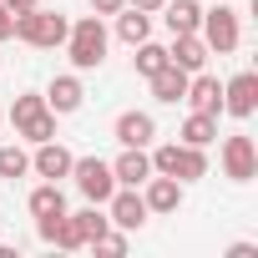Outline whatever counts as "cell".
I'll use <instances>...</instances> for the list:
<instances>
[{
  "label": "cell",
  "instance_id": "44dd1931",
  "mask_svg": "<svg viewBox=\"0 0 258 258\" xmlns=\"http://www.w3.org/2000/svg\"><path fill=\"white\" fill-rule=\"evenodd\" d=\"M218 137V116H208V111H187V121H182V142L187 147H208Z\"/></svg>",
  "mask_w": 258,
  "mask_h": 258
},
{
  "label": "cell",
  "instance_id": "5bb4252c",
  "mask_svg": "<svg viewBox=\"0 0 258 258\" xmlns=\"http://www.w3.org/2000/svg\"><path fill=\"white\" fill-rule=\"evenodd\" d=\"M208 56H213V51L203 46V36H198V31L172 36V46H167V61H172V66H182L187 76H192V71H203V66H208Z\"/></svg>",
  "mask_w": 258,
  "mask_h": 258
},
{
  "label": "cell",
  "instance_id": "e0dca14e",
  "mask_svg": "<svg viewBox=\"0 0 258 258\" xmlns=\"http://www.w3.org/2000/svg\"><path fill=\"white\" fill-rule=\"evenodd\" d=\"M162 21H167L172 36H187V31L203 26V6L198 0H162Z\"/></svg>",
  "mask_w": 258,
  "mask_h": 258
},
{
  "label": "cell",
  "instance_id": "7c38bea8",
  "mask_svg": "<svg viewBox=\"0 0 258 258\" xmlns=\"http://www.w3.org/2000/svg\"><path fill=\"white\" fill-rule=\"evenodd\" d=\"M142 203H147V213H177V208H182V182L152 172V177L142 182Z\"/></svg>",
  "mask_w": 258,
  "mask_h": 258
},
{
  "label": "cell",
  "instance_id": "8fae6325",
  "mask_svg": "<svg viewBox=\"0 0 258 258\" xmlns=\"http://www.w3.org/2000/svg\"><path fill=\"white\" fill-rule=\"evenodd\" d=\"M182 101H187L192 111H208V116H218V111H223V86H218V76H208V71H192V76H187V91H182Z\"/></svg>",
  "mask_w": 258,
  "mask_h": 258
},
{
  "label": "cell",
  "instance_id": "4316f807",
  "mask_svg": "<svg viewBox=\"0 0 258 258\" xmlns=\"http://www.w3.org/2000/svg\"><path fill=\"white\" fill-rule=\"evenodd\" d=\"M126 0H91V16H116Z\"/></svg>",
  "mask_w": 258,
  "mask_h": 258
},
{
  "label": "cell",
  "instance_id": "603a6c76",
  "mask_svg": "<svg viewBox=\"0 0 258 258\" xmlns=\"http://www.w3.org/2000/svg\"><path fill=\"white\" fill-rule=\"evenodd\" d=\"M71 218H76V228H81L86 248H91V243H96V238L111 228V218H106V213H96V203H91V208H81V213H71Z\"/></svg>",
  "mask_w": 258,
  "mask_h": 258
},
{
  "label": "cell",
  "instance_id": "5b68a950",
  "mask_svg": "<svg viewBox=\"0 0 258 258\" xmlns=\"http://www.w3.org/2000/svg\"><path fill=\"white\" fill-rule=\"evenodd\" d=\"M198 36H203V46L213 51V56H233L238 51V11L233 6H213V11H203V26H198Z\"/></svg>",
  "mask_w": 258,
  "mask_h": 258
},
{
  "label": "cell",
  "instance_id": "9c48e42d",
  "mask_svg": "<svg viewBox=\"0 0 258 258\" xmlns=\"http://www.w3.org/2000/svg\"><path fill=\"white\" fill-rule=\"evenodd\" d=\"M223 111L238 116V121H248V116L258 111V71H238V76L223 86Z\"/></svg>",
  "mask_w": 258,
  "mask_h": 258
},
{
  "label": "cell",
  "instance_id": "484cf974",
  "mask_svg": "<svg viewBox=\"0 0 258 258\" xmlns=\"http://www.w3.org/2000/svg\"><path fill=\"white\" fill-rule=\"evenodd\" d=\"M16 36V16L6 11V0H0V41H11Z\"/></svg>",
  "mask_w": 258,
  "mask_h": 258
},
{
  "label": "cell",
  "instance_id": "d4e9b609",
  "mask_svg": "<svg viewBox=\"0 0 258 258\" xmlns=\"http://www.w3.org/2000/svg\"><path fill=\"white\" fill-rule=\"evenodd\" d=\"M91 248H96V253H126V233H121V228H116V233L106 228V233H101Z\"/></svg>",
  "mask_w": 258,
  "mask_h": 258
},
{
  "label": "cell",
  "instance_id": "9a60e30c",
  "mask_svg": "<svg viewBox=\"0 0 258 258\" xmlns=\"http://www.w3.org/2000/svg\"><path fill=\"white\" fill-rule=\"evenodd\" d=\"M81 101H86V86H81V76H56V81L46 86V106H51L56 116H71V111H81Z\"/></svg>",
  "mask_w": 258,
  "mask_h": 258
},
{
  "label": "cell",
  "instance_id": "30bf717a",
  "mask_svg": "<svg viewBox=\"0 0 258 258\" xmlns=\"http://www.w3.org/2000/svg\"><path fill=\"white\" fill-rule=\"evenodd\" d=\"M71 152L51 137V142H36V157H31V172L36 177H46V182H61V177H71Z\"/></svg>",
  "mask_w": 258,
  "mask_h": 258
},
{
  "label": "cell",
  "instance_id": "cb8c5ba5",
  "mask_svg": "<svg viewBox=\"0 0 258 258\" xmlns=\"http://www.w3.org/2000/svg\"><path fill=\"white\" fill-rule=\"evenodd\" d=\"M26 172H31V157H26L21 147H0V177L16 182V177H26Z\"/></svg>",
  "mask_w": 258,
  "mask_h": 258
},
{
  "label": "cell",
  "instance_id": "ba28073f",
  "mask_svg": "<svg viewBox=\"0 0 258 258\" xmlns=\"http://www.w3.org/2000/svg\"><path fill=\"white\" fill-rule=\"evenodd\" d=\"M223 172H228L233 182H253V177H258V147H253V137L233 132V137L223 142Z\"/></svg>",
  "mask_w": 258,
  "mask_h": 258
},
{
  "label": "cell",
  "instance_id": "ffe728a7",
  "mask_svg": "<svg viewBox=\"0 0 258 258\" xmlns=\"http://www.w3.org/2000/svg\"><path fill=\"white\" fill-rule=\"evenodd\" d=\"M116 36H121L126 46L147 41V36H152V16H147V11H116Z\"/></svg>",
  "mask_w": 258,
  "mask_h": 258
},
{
  "label": "cell",
  "instance_id": "3957f363",
  "mask_svg": "<svg viewBox=\"0 0 258 258\" xmlns=\"http://www.w3.org/2000/svg\"><path fill=\"white\" fill-rule=\"evenodd\" d=\"M66 51H71V66L76 71H96L106 61V26H101V16H81L66 31Z\"/></svg>",
  "mask_w": 258,
  "mask_h": 258
},
{
  "label": "cell",
  "instance_id": "6da1fadb",
  "mask_svg": "<svg viewBox=\"0 0 258 258\" xmlns=\"http://www.w3.org/2000/svg\"><path fill=\"white\" fill-rule=\"evenodd\" d=\"M11 126H16V137H26V142H51L56 137V111L46 106V96L21 91L11 101Z\"/></svg>",
  "mask_w": 258,
  "mask_h": 258
},
{
  "label": "cell",
  "instance_id": "277c9868",
  "mask_svg": "<svg viewBox=\"0 0 258 258\" xmlns=\"http://www.w3.org/2000/svg\"><path fill=\"white\" fill-rule=\"evenodd\" d=\"M147 157H152V172H162V177H177V182H198V177H208V157H203V147L167 142V147H157V152H147Z\"/></svg>",
  "mask_w": 258,
  "mask_h": 258
},
{
  "label": "cell",
  "instance_id": "7a4b0ae2",
  "mask_svg": "<svg viewBox=\"0 0 258 258\" xmlns=\"http://www.w3.org/2000/svg\"><path fill=\"white\" fill-rule=\"evenodd\" d=\"M66 31H71V21H66L61 11H46V6L16 16V36H21L26 46H36V51H56V46H66Z\"/></svg>",
  "mask_w": 258,
  "mask_h": 258
},
{
  "label": "cell",
  "instance_id": "4fadbf2b",
  "mask_svg": "<svg viewBox=\"0 0 258 258\" xmlns=\"http://www.w3.org/2000/svg\"><path fill=\"white\" fill-rule=\"evenodd\" d=\"M111 177H116V187H142V182L152 177V157H147V147H126V152L111 162Z\"/></svg>",
  "mask_w": 258,
  "mask_h": 258
},
{
  "label": "cell",
  "instance_id": "f1b7e54d",
  "mask_svg": "<svg viewBox=\"0 0 258 258\" xmlns=\"http://www.w3.org/2000/svg\"><path fill=\"white\" fill-rule=\"evenodd\" d=\"M126 6H132V11H147V16H157V11H162V0H126Z\"/></svg>",
  "mask_w": 258,
  "mask_h": 258
},
{
  "label": "cell",
  "instance_id": "2e32d148",
  "mask_svg": "<svg viewBox=\"0 0 258 258\" xmlns=\"http://www.w3.org/2000/svg\"><path fill=\"white\" fill-rule=\"evenodd\" d=\"M152 137H157L152 111H121V116H116V142H121V147H147Z\"/></svg>",
  "mask_w": 258,
  "mask_h": 258
},
{
  "label": "cell",
  "instance_id": "ac0fdd59",
  "mask_svg": "<svg viewBox=\"0 0 258 258\" xmlns=\"http://www.w3.org/2000/svg\"><path fill=\"white\" fill-rule=\"evenodd\" d=\"M147 81H152V96H157V101H182V91H187V71L172 66V61H167L162 71H152Z\"/></svg>",
  "mask_w": 258,
  "mask_h": 258
},
{
  "label": "cell",
  "instance_id": "d6986e66",
  "mask_svg": "<svg viewBox=\"0 0 258 258\" xmlns=\"http://www.w3.org/2000/svg\"><path fill=\"white\" fill-rule=\"evenodd\" d=\"M56 213H66V192H61V182H41V187H31V218H56Z\"/></svg>",
  "mask_w": 258,
  "mask_h": 258
},
{
  "label": "cell",
  "instance_id": "52a82bcc",
  "mask_svg": "<svg viewBox=\"0 0 258 258\" xmlns=\"http://www.w3.org/2000/svg\"><path fill=\"white\" fill-rule=\"evenodd\" d=\"M101 208H106L111 228H121V233H137V228L147 223V203H142V192H137V187H116Z\"/></svg>",
  "mask_w": 258,
  "mask_h": 258
},
{
  "label": "cell",
  "instance_id": "8992f818",
  "mask_svg": "<svg viewBox=\"0 0 258 258\" xmlns=\"http://www.w3.org/2000/svg\"><path fill=\"white\" fill-rule=\"evenodd\" d=\"M71 177H76V187H81V198L86 203H106L111 192H116V177H111V162H101V157H76L71 162Z\"/></svg>",
  "mask_w": 258,
  "mask_h": 258
},
{
  "label": "cell",
  "instance_id": "7402d4cb",
  "mask_svg": "<svg viewBox=\"0 0 258 258\" xmlns=\"http://www.w3.org/2000/svg\"><path fill=\"white\" fill-rule=\"evenodd\" d=\"M132 66H137V76H152V71H162V66H167V46L137 41V56H132Z\"/></svg>",
  "mask_w": 258,
  "mask_h": 258
},
{
  "label": "cell",
  "instance_id": "83f0119b",
  "mask_svg": "<svg viewBox=\"0 0 258 258\" xmlns=\"http://www.w3.org/2000/svg\"><path fill=\"white\" fill-rule=\"evenodd\" d=\"M36 6H41V0H6V11H11V16H26V11H36Z\"/></svg>",
  "mask_w": 258,
  "mask_h": 258
}]
</instances>
